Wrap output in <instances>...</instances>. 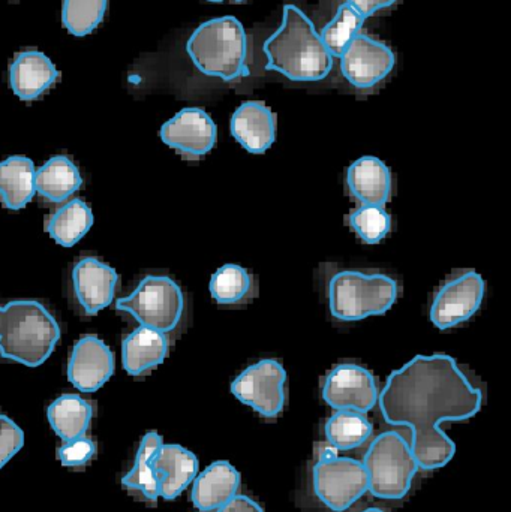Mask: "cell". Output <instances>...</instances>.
<instances>
[{"instance_id":"1","label":"cell","mask_w":511,"mask_h":512,"mask_svg":"<svg viewBox=\"0 0 511 512\" xmlns=\"http://www.w3.org/2000/svg\"><path fill=\"white\" fill-rule=\"evenodd\" d=\"M378 400L386 423L410 427L411 451L419 469L434 471L444 468L456 453L455 442L441 430V423L479 414L483 393L450 355H417L392 372Z\"/></svg>"},{"instance_id":"2","label":"cell","mask_w":511,"mask_h":512,"mask_svg":"<svg viewBox=\"0 0 511 512\" xmlns=\"http://www.w3.org/2000/svg\"><path fill=\"white\" fill-rule=\"evenodd\" d=\"M266 68L300 83L324 80L333 56L315 30L311 18L296 5H285L281 27L264 42Z\"/></svg>"},{"instance_id":"3","label":"cell","mask_w":511,"mask_h":512,"mask_svg":"<svg viewBox=\"0 0 511 512\" xmlns=\"http://www.w3.org/2000/svg\"><path fill=\"white\" fill-rule=\"evenodd\" d=\"M59 339V324L39 301L15 300L0 306L2 357L39 367L53 354Z\"/></svg>"},{"instance_id":"4","label":"cell","mask_w":511,"mask_h":512,"mask_svg":"<svg viewBox=\"0 0 511 512\" xmlns=\"http://www.w3.org/2000/svg\"><path fill=\"white\" fill-rule=\"evenodd\" d=\"M186 51L201 74L224 81H236L249 75L245 27L233 15L200 24L189 38Z\"/></svg>"},{"instance_id":"5","label":"cell","mask_w":511,"mask_h":512,"mask_svg":"<svg viewBox=\"0 0 511 512\" xmlns=\"http://www.w3.org/2000/svg\"><path fill=\"white\" fill-rule=\"evenodd\" d=\"M329 309L339 321H360L384 315L398 300L399 285L383 273L338 271L329 280Z\"/></svg>"},{"instance_id":"6","label":"cell","mask_w":511,"mask_h":512,"mask_svg":"<svg viewBox=\"0 0 511 512\" xmlns=\"http://www.w3.org/2000/svg\"><path fill=\"white\" fill-rule=\"evenodd\" d=\"M368 490L378 499L398 501L410 492L419 471L410 442L398 432L381 433L363 459Z\"/></svg>"},{"instance_id":"7","label":"cell","mask_w":511,"mask_h":512,"mask_svg":"<svg viewBox=\"0 0 511 512\" xmlns=\"http://www.w3.org/2000/svg\"><path fill=\"white\" fill-rule=\"evenodd\" d=\"M116 309L132 315L141 327L167 334L176 330L182 321L185 297L176 280L150 274L131 295L117 300Z\"/></svg>"},{"instance_id":"8","label":"cell","mask_w":511,"mask_h":512,"mask_svg":"<svg viewBox=\"0 0 511 512\" xmlns=\"http://www.w3.org/2000/svg\"><path fill=\"white\" fill-rule=\"evenodd\" d=\"M312 484L329 510L344 512L368 492V475L363 463L326 448L312 469Z\"/></svg>"},{"instance_id":"9","label":"cell","mask_w":511,"mask_h":512,"mask_svg":"<svg viewBox=\"0 0 511 512\" xmlns=\"http://www.w3.org/2000/svg\"><path fill=\"white\" fill-rule=\"evenodd\" d=\"M287 372L279 361L266 358L246 367L233 382L231 393L264 418H276L285 406Z\"/></svg>"},{"instance_id":"10","label":"cell","mask_w":511,"mask_h":512,"mask_svg":"<svg viewBox=\"0 0 511 512\" xmlns=\"http://www.w3.org/2000/svg\"><path fill=\"white\" fill-rule=\"evenodd\" d=\"M485 280L477 271L465 270L453 274L435 292L431 306V321L446 331L476 315L485 298Z\"/></svg>"},{"instance_id":"11","label":"cell","mask_w":511,"mask_h":512,"mask_svg":"<svg viewBox=\"0 0 511 512\" xmlns=\"http://www.w3.org/2000/svg\"><path fill=\"white\" fill-rule=\"evenodd\" d=\"M324 402L336 411L366 414L378 403V385L371 370L359 364H339L330 370L321 387Z\"/></svg>"},{"instance_id":"12","label":"cell","mask_w":511,"mask_h":512,"mask_svg":"<svg viewBox=\"0 0 511 512\" xmlns=\"http://www.w3.org/2000/svg\"><path fill=\"white\" fill-rule=\"evenodd\" d=\"M341 72L345 80L360 90L372 89L392 74L395 53L384 42L369 35H357L341 54Z\"/></svg>"},{"instance_id":"13","label":"cell","mask_w":511,"mask_h":512,"mask_svg":"<svg viewBox=\"0 0 511 512\" xmlns=\"http://www.w3.org/2000/svg\"><path fill=\"white\" fill-rule=\"evenodd\" d=\"M218 129L201 108H183L162 125L161 140L183 158L197 161L215 147Z\"/></svg>"},{"instance_id":"14","label":"cell","mask_w":511,"mask_h":512,"mask_svg":"<svg viewBox=\"0 0 511 512\" xmlns=\"http://www.w3.org/2000/svg\"><path fill=\"white\" fill-rule=\"evenodd\" d=\"M68 379L83 393H95L114 373L113 351L93 334L80 337L71 349Z\"/></svg>"},{"instance_id":"15","label":"cell","mask_w":511,"mask_h":512,"mask_svg":"<svg viewBox=\"0 0 511 512\" xmlns=\"http://www.w3.org/2000/svg\"><path fill=\"white\" fill-rule=\"evenodd\" d=\"M117 283L116 270L92 256L81 258L72 268L75 298L87 315H96L113 303Z\"/></svg>"},{"instance_id":"16","label":"cell","mask_w":511,"mask_h":512,"mask_svg":"<svg viewBox=\"0 0 511 512\" xmlns=\"http://www.w3.org/2000/svg\"><path fill=\"white\" fill-rule=\"evenodd\" d=\"M59 77L50 57L38 50L20 51L9 65V86L21 101L41 98Z\"/></svg>"},{"instance_id":"17","label":"cell","mask_w":511,"mask_h":512,"mask_svg":"<svg viewBox=\"0 0 511 512\" xmlns=\"http://www.w3.org/2000/svg\"><path fill=\"white\" fill-rule=\"evenodd\" d=\"M231 134L254 155H263L276 140V116L264 102H243L231 117Z\"/></svg>"},{"instance_id":"18","label":"cell","mask_w":511,"mask_h":512,"mask_svg":"<svg viewBox=\"0 0 511 512\" xmlns=\"http://www.w3.org/2000/svg\"><path fill=\"white\" fill-rule=\"evenodd\" d=\"M392 185L389 167L375 156H363L348 168V191L362 206H386L392 197Z\"/></svg>"},{"instance_id":"19","label":"cell","mask_w":511,"mask_h":512,"mask_svg":"<svg viewBox=\"0 0 511 512\" xmlns=\"http://www.w3.org/2000/svg\"><path fill=\"white\" fill-rule=\"evenodd\" d=\"M159 480V496L173 501L185 492L198 474V459L182 445L162 444L153 459Z\"/></svg>"},{"instance_id":"20","label":"cell","mask_w":511,"mask_h":512,"mask_svg":"<svg viewBox=\"0 0 511 512\" xmlns=\"http://www.w3.org/2000/svg\"><path fill=\"white\" fill-rule=\"evenodd\" d=\"M239 487V471L231 463L219 460L195 477L192 504L203 512L219 510L236 496Z\"/></svg>"},{"instance_id":"21","label":"cell","mask_w":511,"mask_h":512,"mask_svg":"<svg viewBox=\"0 0 511 512\" xmlns=\"http://www.w3.org/2000/svg\"><path fill=\"white\" fill-rule=\"evenodd\" d=\"M167 354V337L152 328H137L122 343L123 367L131 376H143L156 369Z\"/></svg>"},{"instance_id":"22","label":"cell","mask_w":511,"mask_h":512,"mask_svg":"<svg viewBox=\"0 0 511 512\" xmlns=\"http://www.w3.org/2000/svg\"><path fill=\"white\" fill-rule=\"evenodd\" d=\"M35 164L26 156L0 162V204L12 212L24 209L35 197Z\"/></svg>"},{"instance_id":"23","label":"cell","mask_w":511,"mask_h":512,"mask_svg":"<svg viewBox=\"0 0 511 512\" xmlns=\"http://www.w3.org/2000/svg\"><path fill=\"white\" fill-rule=\"evenodd\" d=\"M83 185L77 165L66 156H54L35 173V189L47 203H65Z\"/></svg>"},{"instance_id":"24","label":"cell","mask_w":511,"mask_h":512,"mask_svg":"<svg viewBox=\"0 0 511 512\" xmlns=\"http://www.w3.org/2000/svg\"><path fill=\"white\" fill-rule=\"evenodd\" d=\"M93 225V213L89 204L80 198L69 200L45 218V233L63 248L77 245Z\"/></svg>"},{"instance_id":"25","label":"cell","mask_w":511,"mask_h":512,"mask_svg":"<svg viewBox=\"0 0 511 512\" xmlns=\"http://www.w3.org/2000/svg\"><path fill=\"white\" fill-rule=\"evenodd\" d=\"M93 418V406L77 394H63L47 408L51 429L62 441L86 435Z\"/></svg>"},{"instance_id":"26","label":"cell","mask_w":511,"mask_h":512,"mask_svg":"<svg viewBox=\"0 0 511 512\" xmlns=\"http://www.w3.org/2000/svg\"><path fill=\"white\" fill-rule=\"evenodd\" d=\"M162 444L164 442L161 435L156 432L146 433L138 447L134 466L122 478V486L131 493H138L141 498L149 502H156L159 498V480L153 468V459Z\"/></svg>"},{"instance_id":"27","label":"cell","mask_w":511,"mask_h":512,"mask_svg":"<svg viewBox=\"0 0 511 512\" xmlns=\"http://www.w3.org/2000/svg\"><path fill=\"white\" fill-rule=\"evenodd\" d=\"M209 289L221 306H237L254 297V277L240 265L225 264L213 274Z\"/></svg>"},{"instance_id":"28","label":"cell","mask_w":511,"mask_h":512,"mask_svg":"<svg viewBox=\"0 0 511 512\" xmlns=\"http://www.w3.org/2000/svg\"><path fill=\"white\" fill-rule=\"evenodd\" d=\"M324 432L327 442L335 450L350 451L368 441L372 435V424L359 412L338 411L327 420Z\"/></svg>"},{"instance_id":"29","label":"cell","mask_w":511,"mask_h":512,"mask_svg":"<svg viewBox=\"0 0 511 512\" xmlns=\"http://www.w3.org/2000/svg\"><path fill=\"white\" fill-rule=\"evenodd\" d=\"M363 23H365V18L359 12L354 11L348 3L339 6L336 17L320 33L321 39L333 59L341 57L350 42L360 35Z\"/></svg>"},{"instance_id":"30","label":"cell","mask_w":511,"mask_h":512,"mask_svg":"<svg viewBox=\"0 0 511 512\" xmlns=\"http://www.w3.org/2000/svg\"><path fill=\"white\" fill-rule=\"evenodd\" d=\"M108 0H63V26L74 36L92 33L104 20Z\"/></svg>"},{"instance_id":"31","label":"cell","mask_w":511,"mask_h":512,"mask_svg":"<svg viewBox=\"0 0 511 512\" xmlns=\"http://www.w3.org/2000/svg\"><path fill=\"white\" fill-rule=\"evenodd\" d=\"M351 230L368 245H377L389 236L392 218L383 207L360 206L347 216Z\"/></svg>"},{"instance_id":"32","label":"cell","mask_w":511,"mask_h":512,"mask_svg":"<svg viewBox=\"0 0 511 512\" xmlns=\"http://www.w3.org/2000/svg\"><path fill=\"white\" fill-rule=\"evenodd\" d=\"M96 454V445L87 436L72 439L57 448V460L65 468H83L87 463L92 462Z\"/></svg>"},{"instance_id":"33","label":"cell","mask_w":511,"mask_h":512,"mask_svg":"<svg viewBox=\"0 0 511 512\" xmlns=\"http://www.w3.org/2000/svg\"><path fill=\"white\" fill-rule=\"evenodd\" d=\"M24 433L6 415H0V469L23 448Z\"/></svg>"},{"instance_id":"34","label":"cell","mask_w":511,"mask_h":512,"mask_svg":"<svg viewBox=\"0 0 511 512\" xmlns=\"http://www.w3.org/2000/svg\"><path fill=\"white\" fill-rule=\"evenodd\" d=\"M398 0H347L348 5L359 12L363 18L372 17L377 12L383 11V9L390 8L395 5Z\"/></svg>"},{"instance_id":"35","label":"cell","mask_w":511,"mask_h":512,"mask_svg":"<svg viewBox=\"0 0 511 512\" xmlns=\"http://www.w3.org/2000/svg\"><path fill=\"white\" fill-rule=\"evenodd\" d=\"M216 512H264L263 508L245 495L234 496L227 502L224 507L219 508Z\"/></svg>"},{"instance_id":"36","label":"cell","mask_w":511,"mask_h":512,"mask_svg":"<svg viewBox=\"0 0 511 512\" xmlns=\"http://www.w3.org/2000/svg\"><path fill=\"white\" fill-rule=\"evenodd\" d=\"M362 512H386V511L380 510V508H368V510H365Z\"/></svg>"},{"instance_id":"37","label":"cell","mask_w":511,"mask_h":512,"mask_svg":"<svg viewBox=\"0 0 511 512\" xmlns=\"http://www.w3.org/2000/svg\"><path fill=\"white\" fill-rule=\"evenodd\" d=\"M209 2L219 3V2H224V0H209Z\"/></svg>"},{"instance_id":"38","label":"cell","mask_w":511,"mask_h":512,"mask_svg":"<svg viewBox=\"0 0 511 512\" xmlns=\"http://www.w3.org/2000/svg\"><path fill=\"white\" fill-rule=\"evenodd\" d=\"M233 2H236V3H243V2H246V0H233Z\"/></svg>"},{"instance_id":"39","label":"cell","mask_w":511,"mask_h":512,"mask_svg":"<svg viewBox=\"0 0 511 512\" xmlns=\"http://www.w3.org/2000/svg\"><path fill=\"white\" fill-rule=\"evenodd\" d=\"M200 512H203V511H200Z\"/></svg>"}]
</instances>
